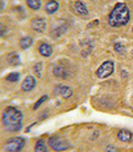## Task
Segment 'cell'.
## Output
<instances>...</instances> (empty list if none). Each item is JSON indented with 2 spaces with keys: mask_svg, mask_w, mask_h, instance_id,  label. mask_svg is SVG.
I'll use <instances>...</instances> for the list:
<instances>
[{
  "mask_svg": "<svg viewBox=\"0 0 133 152\" xmlns=\"http://www.w3.org/2000/svg\"><path fill=\"white\" fill-rule=\"evenodd\" d=\"M23 118L24 115L20 110L9 106L7 109H4V112L1 114V123L7 131L15 132L23 127Z\"/></svg>",
  "mask_w": 133,
  "mask_h": 152,
  "instance_id": "cell-1",
  "label": "cell"
},
{
  "mask_svg": "<svg viewBox=\"0 0 133 152\" xmlns=\"http://www.w3.org/2000/svg\"><path fill=\"white\" fill-rule=\"evenodd\" d=\"M129 18H131L129 8L124 3H117L108 16V24L113 28H120L128 24Z\"/></svg>",
  "mask_w": 133,
  "mask_h": 152,
  "instance_id": "cell-2",
  "label": "cell"
},
{
  "mask_svg": "<svg viewBox=\"0 0 133 152\" xmlns=\"http://www.w3.org/2000/svg\"><path fill=\"white\" fill-rule=\"evenodd\" d=\"M47 144L55 152H62V151H66L70 148V143L61 137H50L49 140H47Z\"/></svg>",
  "mask_w": 133,
  "mask_h": 152,
  "instance_id": "cell-3",
  "label": "cell"
},
{
  "mask_svg": "<svg viewBox=\"0 0 133 152\" xmlns=\"http://www.w3.org/2000/svg\"><path fill=\"white\" fill-rule=\"evenodd\" d=\"M25 145V139L21 137H16L8 139L4 143V150L7 152H18L24 148Z\"/></svg>",
  "mask_w": 133,
  "mask_h": 152,
  "instance_id": "cell-4",
  "label": "cell"
},
{
  "mask_svg": "<svg viewBox=\"0 0 133 152\" xmlns=\"http://www.w3.org/2000/svg\"><path fill=\"white\" fill-rule=\"evenodd\" d=\"M113 69H115V63L112 61H106L99 66V68L96 69V74L95 75L99 79H106L113 74Z\"/></svg>",
  "mask_w": 133,
  "mask_h": 152,
  "instance_id": "cell-5",
  "label": "cell"
},
{
  "mask_svg": "<svg viewBox=\"0 0 133 152\" xmlns=\"http://www.w3.org/2000/svg\"><path fill=\"white\" fill-rule=\"evenodd\" d=\"M54 94H58V96H62L63 99H69V97L72 96V89L67 85L63 84H58L54 88Z\"/></svg>",
  "mask_w": 133,
  "mask_h": 152,
  "instance_id": "cell-6",
  "label": "cell"
},
{
  "mask_svg": "<svg viewBox=\"0 0 133 152\" xmlns=\"http://www.w3.org/2000/svg\"><path fill=\"white\" fill-rule=\"evenodd\" d=\"M34 87H36V79L32 75H28L21 83V91L23 92H30L34 89Z\"/></svg>",
  "mask_w": 133,
  "mask_h": 152,
  "instance_id": "cell-7",
  "label": "cell"
},
{
  "mask_svg": "<svg viewBox=\"0 0 133 152\" xmlns=\"http://www.w3.org/2000/svg\"><path fill=\"white\" fill-rule=\"evenodd\" d=\"M30 25H32V29H34L36 31H38V33H44L46 29V21L44 20V18H40V17L33 18Z\"/></svg>",
  "mask_w": 133,
  "mask_h": 152,
  "instance_id": "cell-8",
  "label": "cell"
},
{
  "mask_svg": "<svg viewBox=\"0 0 133 152\" xmlns=\"http://www.w3.org/2000/svg\"><path fill=\"white\" fill-rule=\"evenodd\" d=\"M72 9H74V12L78 16H87L88 15V9L86 7V4H84L83 1H81V0H77V1H74Z\"/></svg>",
  "mask_w": 133,
  "mask_h": 152,
  "instance_id": "cell-9",
  "label": "cell"
},
{
  "mask_svg": "<svg viewBox=\"0 0 133 152\" xmlns=\"http://www.w3.org/2000/svg\"><path fill=\"white\" fill-rule=\"evenodd\" d=\"M53 75L59 79H69V72H67V69H66V67L59 66V64H55L54 67H53Z\"/></svg>",
  "mask_w": 133,
  "mask_h": 152,
  "instance_id": "cell-10",
  "label": "cell"
},
{
  "mask_svg": "<svg viewBox=\"0 0 133 152\" xmlns=\"http://www.w3.org/2000/svg\"><path fill=\"white\" fill-rule=\"evenodd\" d=\"M38 51H40V54L42 56H45V58H49V56L53 54V47H52V45H49V43L44 42V43H41V45H40Z\"/></svg>",
  "mask_w": 133,
  "mask_h": 152,
  "instance_id": "cell-11",
  "label": "cell"
},
{
  "mask_svg": "<svg viewBox=\"0 0 133 152\" xmlns=\"http://www.w3.org/2000/svg\"><path fill=\"white\" fill-rule=\"evenodd\" d=\"M58 8H59V4L57 0H49L45 5V12L47 15H53L58 11Z\"/></svg>",
  "mask_w": 133,
  "mask_h": 152,
  "instance_id": "cell-12",
  "label": "cell"
},
{
  "mask_svg": "<svg viewBox=\"0 0 133 152\" xmlns=\"http://www.w3.org/2000/svg\"><path fill=\"white\" fill-rule=\"evenodd\" d=\"M132 137H133L132 132L128 131V130H125V129L119 130V132H117V139L121 142H129L132 139Z\"/></svg>",
  "mask_w": 133,
  "mask_h": 152,
  "instance_id": "cell-13",
  "label": "cell"
},
{
  "mask_svg": "<svg viewBox=\"0 0 133 152\" xmlns=\"http://www.w3.org/2000/svg\"><path fill=\"white\" fill-rule=\"evenodd\" d=\"M34 152H49L47 145L45 142H44V139H38V140H37L36 145H34Z\"/></svg>",
  "mask_w": 133,
  "mask_h": 152,
  "instance_id": "cell-14",
  "label": "cell"
},
{
  "mask_svg": "<svg viewBox=\"0 0 133 152\" xmlns=\"http://www.w3.org/2000/svg\"><path fill=\"white\" fill-rule=\"evenodd\" d=\"M32 45H33V38L32 37H24V38H21L20 39V47L23 50L29 49Z\"/></svg>",
  "mask_w": 133,
  "mask_h": 152,
  "instance_id": "cell-15",
  "label": "cell"
},
{
  "mask_svg": "<svg viewBox=\"0 0 133 152\" xmlns=\"http://www.w3.org/2000/svg\"><path fill=\"white\" fill-rule=\"evenodd\" d=\"M27 5L32 11H37L41 8V0H27Z\"/></svg>",
  "mask_w": 133,
  "mask_h": 152,
  "instance_id": "cell-16",
  "label": "cell"
},
{
  "mask_svg": "<svg viewBox=\"0 0 133 152\" xmlns=\"http://www.w3.org/2000/svg\"><path fill=\"white\" fill-rule=\"evenodd\" d=\"M7 61L11 63V64H15V66H17V64H20V59H18V55L16 53H12V54H9L8 55V58H7Z\"/></svg>",
  "mask_w": 133,
  "mask_h": 152,
  "instance_id": "cell-17",
  "label": "cell"
},
{
  "mask_svg": "<svg viewBox=\"0 0 133 152\" xmlns=\"http://www.w3.org/2000/svg\"><path fill=\"white\" fill-rule=\"evenodd\" d=\"M18 79H20V74H18V72H12V74H9L7 76V80L8 81H12V83H16V81H18Z\"/></svg>",
  "mask_w": 133,
  "mask_h": 152,
  "instance_id": "cell-18",
  "label": "cell"
},
{
  "mask_svg": "<svg viewBox=\"0 0 133 152\" xmlns=\"http://www.w3.org/2000/svg\"><path fill=\"white\" fill-rule=\"evenodd\" d=\"M47 100V96H42V97H41V99L38 100V101H37V102L36 104H34V106H33V109L34 110H37V109H38V107L41 106V105H42V104L44 102H45V101Z\"/></svg>",
  "mask_w": 133,
  "mask_h": 152,
  "instance_id": "cell-19",
  "label": "cell"
},
{
  "mask_svg": "<svg viewBox=\"0 0 133 152\" xmlns=\"http://www.w3.org/2000/svg\"><path fill=\"white\" fill-rule=\"evenodd\" d=\"M41 68H42V63H37V64L34 66V72H36V76H38V77H41V75H42Z\"/></svg>",
  "mask_w": 133,
  "mask_h": 152,
  "instance_id": "cell-20",
  "label": "cell"
},
{
  "mask_svg": "<svg viewBox=\"0 0 133 152\" xmlns=\"http://www.w3.org/2000/svg\"><path fill=\"white\" fill-rule=\"evenodd\" d=\"M115 50H116V53H119V54H123L125 51L124 46H123L121 43H115Z\"/></svg>",
  "mask_w": 133,
  "mask_h": 152,
  "instance_id": "cell-21",
  "label": "cell"
},
{
  "mask_svg": "<svg viewBox=\"0 0 133 152\" xmlns=\"http://www.w3.org/2000/svg\"><path fill=\"white\" fill-rule=\"evenodd\" d=\"M117 150V148H116ZM116 150H115V147H112V145H108V152H116Z\"/></svg>",
  "mask_w": 133,
  "mask_h": 152,
  "instance_id": "cell-22",
  "label": "cell"
},
{
  "mask_svg": "<svg viewBox=\"0 0 133 152\" xmlns=\"http://www.w3.org/2000/svg\"><path fill=\"white\" fill-rule=\"evenodd\" d=\"M4 31H5V29H4V26L1 25V36H4Z\"/></svg>",
  "mask_w": 133,
  "mask_h": 152,
  "instance_id": "cell-23",
  "label": "cell"
},
{
  "mask_svg": "<svg viewBox=\"0 0 133 152\" xmlns=\"http://www.w3.org/2000/svg\"><path fill=\"white\" fill-rule=\"evenodd\" d=\"M132 55H133V50H132Z\"/></svg>",
  "mask_w": 133,
  "mask_h": 152,
  "instance_id": "cell-24",
  "label": "cell"
},
{
  "mask_svg": "<svg viewBox=\"0 0 133 152\" xmlns=\"http://www.w3.org/2000/svg\"><path fill=\"white\" fill-rule=\"evenodd\" d=\"M132 30H133V29H132Z\"/></svg>",
  "mask_w": 133,
  "mask_h": 152,
  "instance_id": "cell-25",
  "label": "cell"
}]
</instances>
